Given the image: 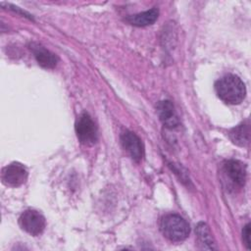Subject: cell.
I'll list each match as a JSON object with an SVG mask.
<instances>
[{"label":"cell","instance_id":"cell-4","mask_svg":"<svg viewBox=\"0 0 251 251\" xmlns=\"http://www.w3.org/2000/svg\"><path fill=\"white\" fill-rule=\"evenodd\" d=\"M19 225L25 232L36 236L43 232L46 221L42 214L36 210H25L19 218Z\"/></svg>","mask_w":251,"mask_h":251},{"label":"cell","instance_id":"cell-2","mask_svg":"<svg viewBox=\"0 0 251 251\" xmlns=\"http://www.w3.org/2000/svg\"><path fill=\"white\" fill-rule=\"evenodd\" d=\"M160 228L166 238L175 242L184 240L190 232L189 224L177 214L164 216L160 223Z\"/></svg>","mask_w":251,"mask_h":251},{"label":"cell","instance_id":"cell-9","mask_svg":"<svg viewBox=\"0 0 251 251\" xmlns=\"http://www.w3.org/2000/svg\"><path fill=\"white\" fill-rule=\"evenodd\" d=\"M30 49L37 61V63L46 69H53L58 63V57L47 50L45 47L37 44V43H31Z\"/></svg>","mask_w":251,"mask_h":251},{"label":"cell","instance_id":"cell-11","mask_svg":"<svg viewBox=\"0 0 251 251\" xmlns=\"http://www.w3.org/2000/svg\"><path fill=\"white\" fill-rule=\"evenodd\" d=\"M159 16V10L157 8H152L148 11L131 15L126 18V21L136 26H146L154 24Z\"/></svg>","mask_w":251,"mask_h":251},{"label":"cell","instance_id":"cell-13","mask_svg":"<svg viewBox=\"0 0 251 251\" xmlns=\"http://www.w3.org/2000/svg\"><path fill=\"white\" fill-rule=\"evenodd\" d=\"M242 237L247 249H250V224H247L242 230Z\"/></svg>","mask_w":251,"mask_h":251},{"label":"cell","instance_id":"cell-12","mask_svg":"<svg viewBox=\"0 0 251 251\" xmlns=\"http://www.w3.org/2000/svg\"><path fill=\"white\" fill-rule=\"evenodd\" d=\"M250 128L248 124H241L229 131L231 141L238 146H245L249 142Z\"/></svg>","mask_w":251,"mask_h":251},{"label":"cell","instance_id":"cell-5","mask_svg":"<svg viewBox=\"0 0 251 251\" xmlns=\"http://www.w3.org/2000/svg\"><path fill=\"white\" fill-rule=\"evenodd\" d=\"M27 176L26 168L21 163L14 162L3 168L1 178L5 185L18 187L26 181Z\"/></svg>","mask_w":251,"mask_h":251},{"label":"cell","instance_id":"cell-6","mask_svg":"<svg viewBox=\"0 0 251 251\" xmlns=\"http://www.w3.org/2000/svg\"><path fill=\"white\" fill-rule=\"evenodd\" d=\"M223 171L234 186H244L246 180V167L242 162L238 160H227L224 163Z\"/></svg>","mask_w":251,"mask_h":251},{"label":"cell","instance_id":"cell-10","mask_svg":"<svg viewBox=\"0 0 251 251\" xmlns=\"http://www.w3.org/2000/svg\"><path fill=\"white\" fill-rule=\"evenodd\" d=\"M195 233H196L198 244L202 249L213 250V249L217 248L214 238L212 236V233L210 231V228L205 223L200 222L196 226Z\"/></svg>","mask_w":251,"mask_h":251},{"label":"cell","instance_id":"cell-1","mask_svg":"<svg viewBox=\"0 0 251 251\" xmlns=\"http://www.w3.org/2000/svg\"><path fill=\"white\" fill-rule=\"evenodd\" d=\"M215 89L220 97L226 104H240L246 95V88L241 78L235 75H226L215 83Z\"/></svg>","mask_w":251,"mask_h":251},{"label":"cell","instance_id":"cell-8","mask_svg":"<svg viewBox=\"0 0 251 251\" xmlns=\"http://www.w3.org/2000/svg\"><path fill=\"white\" fill-rule=\"evenodd\" d=\"M157 113L161 122L168 127H175L178 125V120L174 105L169 100L160 101L157 106Z\"/></svg>","mask_w":251,"mask_h":251},{"label":"cell","instance_id":"cell-3","mask_svg":"<svg viewBox=\"0 0 251 251\" xmlns=\"http://www.w3.org/2000/svg\"><path fill=\"white\" fill-rule=\"evenodd\" d=\"M75 132L79 142L85 146H91L98 139L97 126L88 113L80 114L75 122Z\"/></svg>","mask_w":251,"mask_h":251},{"label":"cell","instance_id":"cell-7","mask_svg":"<svg viewBox=\"0 0 251 251\" xmlns=\"http://www.w3.org/2000/svg\"><path fill=\"white\" fill-rule=\"evenodd\" d=\"M121 142L130 158L138 163L143 157V146L140 138L132 131L126 130L121 134Z\"/></svg>","mask_w":251,"mask_h":251}]
</instances>
